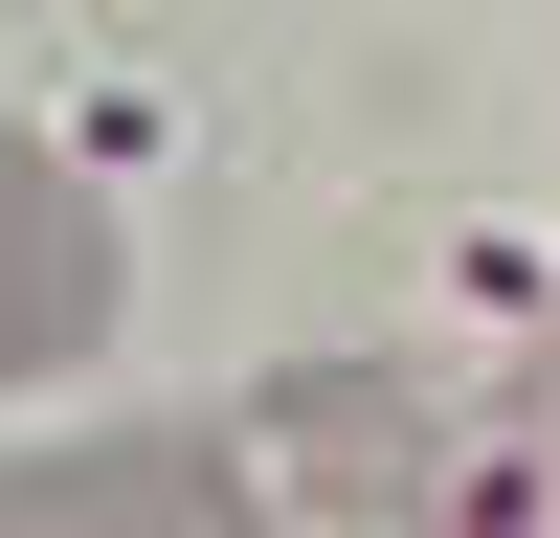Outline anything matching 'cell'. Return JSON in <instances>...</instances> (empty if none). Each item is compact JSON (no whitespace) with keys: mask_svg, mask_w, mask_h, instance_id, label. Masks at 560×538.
<instances>
[{"mask_svg":"<svg viewBox=\"0 0 560 538\" xmlns=\"http://www.w3.org/2000/svg\"><path fill=\"white\" fill-rule=\"evenodd\" d=\"M0 538H269L247 426H113V448H0Z\"/></svg>","mask_w":560,"mask_h":538,"instance_id":"cell-1","label":"cell"},{"mask_svg":"<svg viewBox=\"0 0 560 538\" xmlns=\"http://www.w3.org/2000/svg\"><path fill=\"white\" fill-rule=\"evenodd\" d=\"M113 202H90L45 134H0V382H68L90 337H113Z\"/></svg>","mask_w":560,"mask_h":538,"instance_id":"cell-2","label":"cell"},{"mask_svg":"<svg viewBox=\"0 0 560 538\" xmlns=\"http://www.w3.org/2000/svg\"><path fill=\"white\" fill-rule=\"evenodd\" d=\"M404 538H560V426L471 448V471H427V493H404Z\"/></svg>","mask_w":560,"mask_h":538,"instance_id":"cell-3","label":"cell"},{"mask_svg":"<svg viewBox=\"0 0 560 538\" xmlns=\"http://www.w3.org/2000/svg\"><path fill=\"white\" fill-rule=\"evenodd\" d=\"M538 426H560V382H538Z\"/></svg>","mask_w":560,"mask_h":538,"instance_id":"cell-4","label":"cell"}]
</instances>
